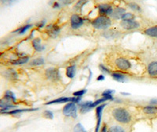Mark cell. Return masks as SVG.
Returning a JSON list of instances; mask_svg holds the SVG:
<instances>
[{
	"instance_id": "1",
	"label": "cell",
	"mask_w": 157,
	"mask_h": 132,
	"mask_svg": "<svg viewBox=\"0 0 157 132\" xmlns=\"http://www.w3.org/2000/svg\"><path fill=\"white\" fill-rule=\"evenodd\" d=\"M113 116L116 121L121 123H128L131 120V115L123 108H116L113 109Z\"/></svg>"
},
{
	"instance_id": "2",
	"label": "cell",
	"mask_w": 157,
	"mask_h": 132,
	"mask_svg": "<svg viewBox=\"0 0 157 132\" xmlns=\"http://www.w3.org/2000/svg\"><path fill=\"white\" fill-rule=\"evenodd\" d=\"M112 25V21L108 16H101L95 18L92 21V25L97 29H107Z\"/></svg>"
},
{
	"instance_id": "3",
	"label": "cell",
	"mask_w": 157,
	"mask_h": 132,
	"mask_svg": "<svg viewBox=\"0 0 157 132\" xmlns=\"http://www.w3.org/2000/svg\"><path fill=\"white\" fill-rule=\"evenodd\" d=\"M115 64H116V68L122 72L128 71L131 68L132 64L130 63L128 59L125 57H118L115 60Z\"/></svg>"
},
{
	"instance_id": "4",
	"label": "cell",
	"mask_w": 157,
	"mask_h": 132,
	"mask_svg": "<svg viewBox=\"0 0 157 132\" xmlns=\"http://www.w3.org/2000/svg\"><path fill=\"white\" fill-rule=\"evenodd\" d=\"M63 113L65 116H71L73 119H75L77 117V107L75 103L68 102V104H66L63 108Z\"/></svg>"
},
{
	"instance_id": "5",
	"label": "cell",
	"mask_w": 157,
	"mask_h": 132,
	"mask_svg": "<svg viewBox=\"0 0 157 132\" xmlns=\"http://www.w3.org/2000/svg\"><path fill=\"white\" fill-rule=\"evenodd\" d=\"M45 74H46V77L48 80L54 81V82L60 80V79H61L60 71H59L58 68H55V67H50V68H47L45 72Z\"/></svg>"
},
{
	"instance_id": "6",
	"label": "cell",
	"mask_w": 157,
	"mask_h": 132,
	"mask_svg": "<svg viewBox=\"0 0 157 132\" xmlns=\"http://www.w3.org/2000/svg\"><path fill=\"white\" fill-rule=\"evenodd\" d=\"M120 25L125 30H134L139 28L140 25L135 20H122Z\"/></svg>"
},
{
	"instance_id": "7",
	"label": "cell",
	"mask_w": 157,
	"mask_h": 132,
	"mask_svg": "<svg viewBox=\"0 0 157 132\" xmlns=\"http://www.w3.org/2000/svg\"><path fill=\"white\" fill-rule=\"evenodd\" d=\"M61 32V28L56 24H50L46 28V32L51 38H56L58 36Z\"/></svg>"
},
{
	"instance_id": "8",
	"label": "cell",
	"mask_w": 157,
	"mask_h": 132,
	"mask_svg": "<svg viewBox=\"0 0 157 132\" xmlns=\"http://www.w3.org/2000/svg\"><path fill=\"white\" fill-rule=\"evenodd\" d=\"M106 104H101L96 107V117H97V125L95 127V132H99L101 127V117L103 110L105 107Z\"/></svg>"
},
{
	"instance_id": "9",
	"label": "cell",
	"mask_w": 157,
	"mask_h": 132,
	"mask_svg": "<svg viewBox=\"0 0 157 132\" xmlns=\"http://www.w3.org/2000/svg\"><path fill=\"white\" fill-rule=\"evenodd\" d=\"M71 21V27L73 29H78L83 25L84 21L79 15L78 14H73L71 17L70 19Z\"/></svg>"
},
{
	"instance_id": "10",
	"label": "cell",
	"mask_w": 157,
	"mask_h": 132,
	"mask_svg": "<svg viewBox=\"0 0 157 132\" xmlns=\"http://www.w3.org/2000/svg\"><path fill=\"white\" fill-rule=\"evenodd\" d=\"M98 10L99 14L101 16H109L113 14V9L109 4H100L98 6Z\"/></svg>"
},
{
	"instance_id": "11",
	"label": "cell",
	"mask_w": 157,
	"mask_h": 132,
	"mask_svg": "<svg viewBox=\"0 0 157 132\" xmlns=\"http://www.w3.org/2000/svg\"><path fill=\"white\" fill-rule=\"evenodd\" d=\"M147 72L151 77H157V61L150 62L147 67Z\"/></svg>"
},
{
	"instance_id": "12",
	"label": "cell",
	"mask_w": 157,
	"mask_h": 132,
	"mask_svg": "<svg viewBox=\"0 0 157 132\" xmlns=\"http://www.w3.org/2000/svg\"><path fill=\"white\" fill-rule=\"evenodd\" d=\"M111 76L117 82L120 83H124L127 80V78L123 73H122L121 72H113L111 73Z\"/></svg>"
},
{
	"instance_id": "13",
	"label": "cell",
	"mask_w": 157,
	"mask_h": 132,
	"mask_svg": "<svg viewBox=\"0 0 157 132\" xmlns=\"http://www.w3.org/2000/svg\"><path fill=\"white\" fill-rule=\"evenodd\" d=\"M72 100V97L71 98H68V97H61V98H58L57 99H54L53 101L47 102L45 105H52V104H63V103H68V102H71Z\"/></svg>"
},
{
	"instance_id": "14",
	"label": "cell",
	"mask_w": 157,
	"mask_h": 132,
	"mask_svg": "<svg viewBox=\"0 0 157 132\" xmlns=\"http://www.w3.org/2000/svg\"><path fill=\"white\" fill-rule=\"evenodd\" d=\"M32 43V47H33V48H34L36 51L41 52L45 49L44 46L42 45L41 39H39V38H36V39H33Z\"/></svg>"
},
{
	"instance_id": "15",
	"label": "cell",
	"mask_w": 157,
	"mask_h": 132,
	"mask_svg": "<svg viewBox=\"0 0 157 132\" xmlns=\"http://www.w3.org/2000/svg\"><path fill=\"white\" fill-rule=\"evenodd\" d=\"M125 9H123V8H120V7H117L115 8L113 11V14L111 16L113 17V18L115 19H120L122 17L124 14H125Z\"/></svg>"
},
{
	"instance_id": "16",
	"label": "cell",
	"mask_w": 157,
	"mask_h": 132,
	"mask_svg": "<svg viewBox=\"0 0 157 132\" xmlns=\"http://www.w3.org/2000/svg\"><path fill=\"white\" fill-rule=\"evenodd\" d=\"M144 33L146 36H150V37L157 38V25L146 29L145 30V32H144Z\"/></svg>"
},
{
	"instance_id": "17",
	"label": "cell",
	"mask_w": 157,
	"mask_h": 132,
	"mask_svg": "<svg viewBox=\"0 0 157 132\" xmlns=\"http://www.w3.org/2000/svg\"><path fill=\"white\" fill-rule=\"evenodd\" d=\"M92 102H85L83 103H78L80 105V113H86L91 110L90 104Z\"/></svg>"
},
{
	"instance_id": "18",
	"label": "cell",
	"mask_w": 157,
	"mask_h": 132,
	"mask_svg": "<svg viewBox=\"0 0 157 132\" xmlns=\"http://www.w3.org/2000/svg\"><path fill=\"white\" fill-rule=\"evenodd\" d=\"M143 112L145 114L148 115L155 114L157 113V107L155 105H148V106H145V107L143 108Z\"/></svg>"
},
{
	"instance_id": "19",
	"label": "cell",
	"mask_w": 157,
	"mask_h": 132,
	"mask_svg": "<svg viewBox=\"0 0 157 132\" xmlns=\"http://www.w3.org/2000/svg\"><path fill=\"white\" fill-rule=\"evenodd\" d=\"M75 72H76V67L75 65H70L68 66L66 68V76L69 79L74 78L75 75Z\"/></svg>"
},
{
	"instance_id": "20",
	"label": "cell",
	"mask_w": 157,
	"mask_h": 132,
	"mask_svg": "<svg viewBox=\"0 0 157 132\" xmlns=\"http://www.w3.org/2000/svg\"><path fill=\"white\" fill-rule=\"evenodd\" d=\"M37 109H13V110L7 111L4 113L5 114H10V115H16L19 114V113H25V112H32V111H35Z\"/></svg>"
},
{
	"instance_id": "21",
	"label": "cell",
	"mask_w": 157,
	"mask_h": 132,
	"mask_svg": "<svg viewBox=\"0 0 157 132\" xmlns=\"http://www.w3.org/2000/svg\"><path fill=\"white\" fill-rule=\"evenodd\" d=\"M29 60V57H21L18 59H16V60H12V61H10V62L11 64L18 65V64H24L25 63H27Z\"/></svg>"
},
{
	"instance_id": "22",
	"label": "cell",
	"mask_w": 157,
	"mask_h": 132,
	"mask_svg": "<svg viewBox=\"0 0 157 132\" xmlns=\"http://www.w3.org/2000/svg\"><path fill=\"white\" fill-rule=\"evenodd\" d=\"M4 99L7 101V102H15L17 100L14 94L10 91H6L5 95H4Z\"/></svg>"
},
{
	"instance_id": "23",
	"label": "cell",
	"mask_w": 157,
	"mask_h": 132,
	"mask_svg": "<svg viewBox=\"0 0 157 132\" xmlns=\"http://www.w3.org/2000/svg\"><path fill=\"white\" fill-rule=\"evenodd\" d=\"M6 77L11 80H16L17 78V74L13 69H8L5 72Z\"/></svg>"
},
{
	"instance_id": "24",
	"label": "cell",
	"mask_w": 157,
	"mask_h": 132,
	"mask_svg": "<svg viewBox=\"0 0 157 132\" xmlns=\"http://www.w3.org/2000/svg\"><path fill=\"white\" fill-rule=\"evenodd\" d=\"M88 2L87 0H78V2L75 3V6H74V10L75 11H79L83 8V6L86 5Z\"/></svg>"
},
{
	"instance_id": "25",
	"label": "cell",
	"mask_w": 157,
	"mask_h": 132,
	"mask_svg": "<svg viewBox=\"0 0 157 132\" xmlns=\"http://www.w3.org/2000/svg\"><path fill=\"white\" fill-rule=\"evenodd\" d=\"M32 27V25H31V24H28V25H25V26H23V27H21L18 29H17V30H15L14 32H17L19 35H23L24 33H25V32H27V31L29 30V29H31Z\"/></svg>"
},
{
	"instance_id": "26",
	"label": "cell",
	"mask_w": 157,
	"mask_h": 132,
	"mask_svg": "<svg viewBox=\"0 0 157 132\" xmlns=\"http://www.w3.org/2000/svg\"><path fill=\"white\" fill-rule=\"evenodd\" d=\"M31 66H40L44 64V59L42 58V57H39V58L34 59V60H32V61L30 62Z\"/></svg>"
},
{
	"instance_id": "27",
	"label": "cell",
	"mask_w": 157,
	"mask_h": 132,
	"mask_svg": "<svg viewBox=\"0 0 157 132\" xmlns=\"http://www.w3.org/2000/svg\"><path fill=\"white\" fill-rule=\"evenodd\" d=\"M128 6L130 8V9L133 10L134 11H137V12L141 11V6H140L137 3H136V2H130V3H128Z\"/></svg>"
},
{
	"instance_id": "28",
	"label": "cell",
	"mask_w": 157,
	"mask_h": 132,
	"mask_svg": "<svg viewBox=\"0 0 157 132\" xmlns=\"http://www.w3.org/2000/svg\"><path fill=\"white\" fill-rule=\"evenodd\" d=\"M73 132H86V130H85L84 127L81 123H78L74 127Z\"/></svg>"
},
{
	"instance_id": "29",
	"label": "cell",
	"mask_w": 157,
	"mask_h": 132,
	"mask_svg": "<svg viewBox=\"0 0 157 132\" xmlns=\"http://www.w3.org/2000/svg\"><path fill=\"white\" fill-rule=\"evenodd\" d=\"M135 17L131 13H125L122 16V20H134Z\"/></svg>"
},
{
	"instance_id": "30",
	"label": "cell",
	"mask_w": 157,
	"mask_h": 132,
	"mask_svg": "<svg viewBox=\"0 0 157 132\" xmlns=\"http://www.w3.org/2000/svg\"><path fill=\"white\" fill-rule=\"evenodd\" d=\"M109 132H125V130H123V127H120V126H114V127H112L109 129Z\"/></svg>"
},
{
	"instance_id": "31",
	"label": "cell",
	"mask_w": 157,
	"mask_h": 132,
	"mask_svg": "<svg viewBox=\"0 0 157 132\" xmlns=\"http://www.w3.org/2000/svg\"><path fill=\"white\" fill-rule=\"evenodd\" d=\"M43 116H44V117L47 118V119L52 120V119L54 118V113H52L51 111L50 110H46L44 113H43Z\"/></svg>"
},
{
	"instance_id": "32",
	"label": "cell",
	"mask_w": 157,
	"mask_h": 132,
	"mask_svg": "<svg viewBox=\"0 0 157 132\" xmlns=\"http://www.w3.org/2000/svg\"><path fill=\"white\" fill-rule=\"evenodd\" d=\"M86 93V90L84 89V90H79V91H77L75 92H74L73 95L75 97H82V95H85Z\"/></svg>"
},
{
	"instance_id": "33",
	"label": "cell",
	"mask_w": 157,
	"mask_h": 132,
	"mask_svg": "<svg viewBox=\"0 0 157 132\" xmlns=\"http://www.w3.org/2000/svg\"><path fill=\"white\" fill-rule=\"evenodd\" d=\"M99 68H100L101 71L102 72H104V73H107V74L112 73L110 71V69H109V68H107L106 66L103 65V64H99Z\"/></svg>"
},
{
	"instance_id": "34",
	"label": "cell",
	"mask_w": 157,
	"mask_h": 132,
	"mask_svg": "<svg viewBox=\"0 0 157 132\" xmlns=\"http://www.w3.org/2000/svg\"><path fill=\"white\" fill-rule=\"evenodd\" d=\"M114 92L115 91H113V90H106V91H105L103 93H102V96H112V95H113Z\"/></svg>"
},
{
	"instance_id": "35",
	"label": "cell",
	"mask_w": 157,
	"mask_h": 132,
	"mask_svg": "<svg viewBox=\"0 0 157 132\" xmlns=\"http://www.w3.org/2000/svg\"><path fill=\"white\" fill-rule=\"evenodd\" d=\"M46 20H43V21H42L39 22V23L36 25V27L38 28V29H42V28H43L45 26V25H46Z\"/></svg>"
},
{
	"instance_id": "36",
	"label": "cell",
	"mask_w": 157,
	"mask_h": 132,
	"mask_svg": "<svg viewBox=\"0 0 157 132\" xmlns=\"http://www.w3.org/2000/svg\"><path fill=\"white\" fill-rule=\"evenodd\" d=\"M60 7H61V3L59 2H55L53 3V8L54 9H58Z\"/></svg>"
},
{
	"instance_id": "37",
	"label": "cell",
	"mask_w": 157,
	"mask_h": 132,
	"mask_svg": "<svg viewBox=\"0 0 157 132\" xmlns=\"http://www.w3.org/2000/svg\"><path fill=\"white\" fill-rule=\"evenodd\" d=\"M61 3H63L64 5H68L71 2V0H61Z\"/></svg>"
},
{
	"instance_id": "38",
	"label": "cell",
	"mask_w": 157,
	"mask_h": 132,
	"mask_svg": "<svg viewBox=\"0 0 157 132\" xmlns=\"http://www.w3.org/2000/svg\"><path fill=\"white\" fill-rule=\"evenodd\" d=\"M101 132H109V130H108V129H107V127H106V125H104V126H102Z\"/></svg>"
},
{
	"instance_id": "39",
	"label": "cell",
	"mask_w": 157,
	"mask_h": 132,
	"mask_svg": "<svg viewBox=\"0 0 157 132\" xmlns=\"http://www.w3.org/2000/svg\"><path fill=\"white\" fill-rule=\"evenodd\" d=\"M105 80V76H104L103 75H100L98 78H97V80L98 81H101V80Z\"/></svg>"
},
{
	"instance_id": "40",
	"label": "cell",
	"mask_w": 157,
	"mask_h": 132,
	"mask_svg": "<svg viewBox=\"0 0 157 132\" xmlns=\"http://www.w3.org/2000/svg\"><path fill=\"white\" fill-rule=\"evenodd\" d=\"M150 103H151V105H157V99H153V100H152L151 102H150Z\"/></svg>"
}]
</instances>
